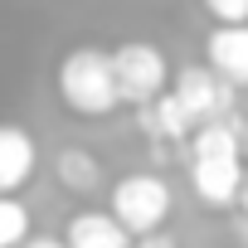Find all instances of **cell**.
<instances>
[{
  "label": "cell",
  "mask_w": 248,
  "mask_h": 248,
  "mask_svg": "<svg viewBox=\"0 0 248 248\" xmlns=\"http://www.w3.org/2000/svg\"><path fill=\"white\" fill-rule=\"evenodd\" d=\"M59 102L73 112V117H107L117 107V83H112V63L102 49L83 44V49H68L59 59Z\"/></svg>",
  "instance_id": "6da1fadb"
},
{
  "label": "cell",
  "mask_w": 248,
  "mask_h": 248,
  "mask_svg": "<svg viewBox=\"0 0 248 248\" xmlns=\"http://www.w3.org/2000/svg\"><path fill=\"white\" fill-rule=\"evenodd\" d=\"M175 209V195H170V180L156 175V170H132L112 185V219L127 229L132 238H151L161 233V224L170 219Z\"/></svg>",
  "instance_id": "7a4b0ae2"
},
{
  "label": "cell",
  "mask_w": 248,
  "mask_h": 248,
  "mask_svg": "<svg viewBox=\"0 0 248 248\" xmlns=\"http://www.w3.org/2000/svg\"><path fill=\"white\" fill-rule=\"evenodd\" d=\"M112 63V83H117V102H132V107H146L151 97H161L170 88V63L156 44L146 39H127L107 54Z\"/></svg>",
  "instance_id": "3957f363"
},
{
  "label": "cell",
  "mask_w": 248,
  "mask_h": 248,
  "mask_svg": "<svg viewBox=\"0 0 248 248\" xmlns=\"http://www.w3.org/2000/svg\"><path fill=\"white\" fill-rule=\"evenodd\" d=\"M170 97L180 102V112L190 117V127H204V122H224L233 112V88L209 73L204 63H185L180 73H170Z\"/></svg>",
  "instance_id": "277c9868"
},
{
  "label": "cell",
  "mask_w": 248,
  "mask_h": 248,
  "mask_svg": "<svg viewBox=\"0 0 248 248\" xmlns=\"http://www.w3.org/2000/svg\"><path fill=\"white\" fill-rule=\"evenodd\" d=\"M243 156H190V185L200 195V204L209 209H229L238 204V185H243Z\"/></svg>",
  "instance_id": "5b68a950"
},
{
  "label": "cell",
  "mask_w": 248,
  "mask_h": 248,
  "mask_svg": "<svg viewBox=\"0 0 248 248\" xmlns=\"http://www.w3.org/2000/svg\"><path fill=\"white\" fill-rule=\"evenodd\" d=\"M204 68L219 73L229 88H248V25H214L204 39Z\"/></svg>",
  "instance_id": "8992f818"
},
{
  "label": "cell",
  "mask_w": 248,
  "mask_h": 248,
  "mask_svg": "<svg viewBox=\"0 0 248 248\" xmlns=\"http://www.w3.org/2000/svg\"><path fill=\"white\" fill-rule=\"evenodd\" d=\"M39 166V146L25 127H15V122H0V195H15L30 185Z\"/></svg>",
  "instance_id": "52a82bcc"
},
{
  "label": "cell",
  "mask_w": 248,
  "mask_h": 248,
  "mask_svg": "<svg viewBox=\"0 0 248 248\" xmlns=\"http://www.w3.org/2000/svg\"><path fill=\"white\" fill-rule=\"evenodd\" d=\"M59 243L63 248H132V233L107 209H78V214H68Z\"/></svg>",
  "instance_id": "ba28073f"
},
{
  "label": "cell",
  "mask_w": 248,
  "mask_h": 248,
  "mask_svg": "<svg viewBox=\"0 0 248 248\" xmlns=\"http://www.w3.org/2000/svg\"><path fill=\"white\" fill-rule=\"evenodd\" d=\"M137 127L151 137V141H185L195 127H190V117L180 112V102L170 97V88L161 97H151L146 107H137Z\"/></svg>",
  "instance_id": "9c48e42d"
},
{
  "label": "cell",
  "mask_w": 248,
  "mask_h": 248,
  "mask_svg": "<svg viewBox=\"0 0 248 248\" xmlns=\"http://www.w3.org/2000/svg\"><path fill=\"white\" fill-rule=\"evenodd\" d=\"M54 175H59V185L73 190V195L102 190V161H97L88 146H63V151L54 156Z\"/></svg>",
  "instance_id": "30bf717a"
},
{
  "label": "cell",
  "mask_w": 248,
  "mask_h": 248,
  "mask_svg": "<svg viewBox=\"0 0 248 248\" xmlns=\"http://www.w3.org/2000/svg\"><path fill=\"white\" fill-rule=\"evenodd\" d=\"M34 219H30V209H25V200H15V195H0V248H20L34 229H30Z\"/></svg>",
  "instance_id": "8fae6325"
},
{
  "label": "cell",
  "mask_w": 248,
  "mask_h": 248,
  "mask_svg": "<svg viewBox=\"0 0 248 248\" xmlns=\"http://www.w3.org/2000/svg\"><path fill=\"white\" fill-rule=\"evenodd\" d=\"M214 25H248V0H204Z\"/></svg>",
  "instance_id": "7c38bea8"
},
{
  "label": "cell",
  "mask_w": 248,
  "mask_h": 248,
  "mask_svg": "<svg viewBox=\"0 0 248 248\" xmlns=\"http://www.w3.org/2000/svg\"><path fill=\"white\" fill-rule=\"evenodd\" d=\"M20 248H63V243H59V238H44V233H30Z\"/></svg>",
  "instance_id": "4fadbf2b"
},
{
  "label": "cell",
  "mask_w": 248,
  "mask_h": 248,
  "mask_svg": "<svg viewBox=\"0 0 248 248\" xmlns=\"http://www.w3.org/2000/svg\"><path fill=\"white\" fill-rule=\"evenodd\" d=\"M137 248H175V243H170V238H166V233H151V238H141V243H137Z\"/></svg>",
  "instance_id": "5bb4252c"
},
{
  "label": "cell",
  "mask_w": 248,
  "mask_h": 248,
  "mask_svg": "<svg viewBox=\"0 0 248 248\" xmlns=\"http://www.w3.org/2000/svg\"><path fill=\"white\" fill-rule=\"evenodd\" d=\"M238 209L248 214V175H243V185H238Z\"/></svg>",
  "instance_id": "9a60e30c"
},
{
  "label": "cell",
  "mask_w": 248,
  "mask_h": 248,
  "mask_svg": "<svg viewBox=\"0 0 248 248\" xmlns=\"http://www.w3.org/2000/svg\"><path fill=\"white\" fill-rule=\"evenodd\" d=\"M238 146L248 151V122H243V127H238Z\"/></svg>",
  "instance_id": "2e32d148"
}]
</instances>
